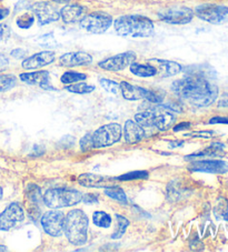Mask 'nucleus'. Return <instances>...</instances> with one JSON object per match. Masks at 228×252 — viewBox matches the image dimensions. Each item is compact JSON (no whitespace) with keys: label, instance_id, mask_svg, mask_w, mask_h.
Here are the masks:
<instances>
[{"label":"nucleus","instance_id":"obj_1","mask_svg":"<svg viewBox=\"0 0 228 252\" xmlns=\"http://www.w3.org/2000/svg\"><path fill=\"white\" fill-rule=\"evenodd\" d=\"M172 89L179 98L198 108L212 105L218 94L217 87L203 73H192L175 81Z\"/></svg>","mask_w":228,"mask_h":252},{"label":"nucleus","instance_id":"obj_2","mask_svg":"<svg viewBox=\"0 0 228 252\" xmlns=\"http://www.w3.org/2000/svg\"><path fill=\"white\" fill-rule=\"evenodd\" d=\"M116 32L122 37L146 38L154 34V23L144 16H122L114 21Z\"/></svg>","mask_w":228,"mask_h":252},{"label":"nucleus","instance_id":"obj_3","mask_svg":"<svg viewBox=\"0 0 228 252\" xmlns=\"http://www.w3.org/2000/svg\"><path fill=\"white\" fill-rule=\"evenodd\" d=\"M88 217L81 209L69 211L64 219V233L74 246H82L88 239Z\"/></svg>","mask_w":228,"mask_h":252},{"label":"nucleus","instance_id":"obj_4","mask_svg":"<svg viewBox=\"0 0 228 252\" xmlns=\"http://www.w3.org/2000/svg\"><path fill=\"white\" fill-rule=\"evenodd\" d=\"M42 200L43 203L50 209H61V208L76 206L81 202L82 193L75 189L54 188L46 191Z\"/></svg>","mask_w":228,"mask_h":252},{"label":"nucleus","instance_id":"obj_5","mask_svg":"<svg viewBox=\"0 0 228 252\" xmlns=\"http://www.w3.org/2000/svg\"><path fill=\"white\" fill-rule=\"evenodd\" d=\"M122 133L121 126L113 123L102 126L95 132H93V145L94 148H105L115 145L120 140Z\"/></svg>","mask_w":228,"mask_h":252},{"label":"nucleus","instance_id":"obj_6","mask_svg":"<svg viewBox=\"0 0 228 252\" xmlns=\"http://www.w3.org/2000/svg\"><path fill=\"white\" fill-rule=\"evenodd\" d=\"M80 27L91 33H104L113 24L112 16L106 12L96 11L82 17L79 21Z\"/></svg>","mask_w":228,"mask_h":252},{"label":"nucleus","instance_id":"obj_7","mask_svg":"<svg viewBox=\"0 0 228 252\" xmlns=\"http://www.w3.org/2000/svg\"><path fill=\"white\" fill-rule=\"evenodd\" d=\"M195 14L199 19L213 25H222L228 21V7L226 6L206 3L197 7Z\"/></svg>","mask_w":228,"mask_h":252},{"label":"nucleus","instance_id":"obj_8","mask_svg":"<svg viewBox=\"0 0 228 252\" xmlns=\"http://www.w3.org/2000/svg\"><path fill=\"white\" fill-rule=\"evenodd\" d=\"M25 219V211L19 202H11L0 214V230L9 231Z\"/></svg>","mask_w":228,"mask_h":252},{"label":"nucleus","instance_id":"obj_9","mask_svg":"<svg viewBox=\"0 0 228 252\" xmlns=\"http://www.w3.org/2000/svg\"><path fill=\"white\" fill-rule=\"evenodd\" d=\"M64 219L65 215L61 211L55 209L47 211L40 220L43 231L51 237H61L64 234Z\"/></svg>","mask_w":228,"mask_h":252},{"label":"nucleus","instance_id":"obj_10","mask_svg":"<svg viewBox=\"0 0 228 252\" xmlns=\"http://www.w3.org/2000/svg\"><path fill=\"white\" fill-rule=\"evenodd\" d=\"M159 17L167 24L186 25L194 18V11L188 7H173L161 11Z\"/></svg>","mask_w":228,"mask_h":252},{"label":"nucleus","instance_id":"obj_11","mask_svg":"<svg viewBox=\"0 0 228 252\" xmlns=\"http://www.w3.org/2000/svg\"><path fill=\"white\" fill-rule=\"evenodd\" d=\"M135 60V53H133V51H127V53H122L103 60V62L98 63V66L107 71H120L130 66Z\"/></svg>","mask_w":228,"mask_h":252},{"label":"nucleus","instance_id":"obj_12","mask_svg":"<svg viewBox=\"0 0 228 252\" xmlns=\"http://www.w3.org/2000/svg\"><path fill=\"white\" fill-rule=\"evenodd\" d=\"M32 9L34 11V14L37 17L39 26H45L48 24L55 23V21L59 20L60 18V12L56 9V7L52 6L49 2H36L32 6Z\"/></svg>","mask_w":228,"mask_h":252},{"label":"nucleus","instance_id":"obj_13","mask_svg":"<svg viewBox=\"0 0 228 252\" xmlns=\"http://www.w3.org/2000/svg\"><path fill=\"white\" fill-rule=\"evenodd\" d=\"M78 184L87 188H109V187L116 186V178L94 175V173H82L77 178Z\"/></svg>","mask_w":228,"mask_h":252},{"label":"nucleus","instance_id":"obj_14","mask_svg":"<svg viewBox=\"0 0 228 252\" xmlns=\"http://www.w3.org/2000/svg\"><path fill=\"white\" fill-rule=\"evenodd\" d=\"M190 171L194 172H207V173H223L228 172V163L223 160H199L194 161L188 167Z\"/></svg>","mask_w":228,"mask_h":252},{"label":"nucleus","instance_id":"obj_15","mask_svg":"<svg viewBox=\"0 0 228 252\" xmlns=\"http://www.w3.org/2000/svg\"><path fill=\"white\" fill-rule=\"evenodd\" d=\"M152 111H154V128L160 130V131L168 130L176 121V117L173 112L163 105L154 107Z\"/></svg>","mask_w":228,"mask_h":252},{"label":"nucleus","instance_id":"obj_16","mask_svg":"<svg viewBox=\"0 0 228 252\" xmlns=\"http://www.w3.org/2000/svg\"><path fill=\"white\" fill-rule=\"evenodd\" d=\"M56 55L54 51H41V53L35 54L30 57L26 58L21 66L24 69H28V70H32V69H39L45 66H48L51 63L55 62Z\"/></svg>","mask_w":228,"mask_h":252},{"label":"nucleus","instance_id":"obj_17","mask_svg":"<svg viewBox=\"0 0 228 252\" xmlns=\"http://www.w3.org/2000/svg\"><path fill=\"white\" fill-rule=\"evenodd\" d=\"M49 72L46 70L34 71V72H25L19 76L20 80L25 84L38 86L45 90H56L54 87L49 84Z\"/></svg>","mask_w":228,"mask_h":252},{"label":"nucleus","instance_id":"obj_18","mask_svg":"<svg viewBox=\"0 0 228 252\" xmlns=\"http://www.w3.org/2000/svg\"><path fill=\"white\" fill-rule=\"evenodd\" d=\"M93 63V57L89 54L84 51H75V53H68L61 56L59 58V64L61 67H78L87 66Z\"/></svg>","mask_w":228,"mask_h":252},{"label":"nucleus","instance_id":"obj_19","mask_svg":"<svg viewBox=\"0 0 228 252\" xmlns=\"http://www.w3.org/2000/svg\"><path fill=\"white\" fill-rule=\"evenodd\" d=\"M148 63L156 68L157 75L160 77H173L182 71V66L178 63L163 59H151Z\"/></svg>","mask_w":228,"mask_h":252},{"label":"nucleus","instance_id":"obj_20","mask_svg":"<svg viewBox=\"0 0 228 252\" xmlns=\"http://www.w3.org/2000/svg\"><path fill=\"white\" fill-rule=\"evenodd\" d=\"M124 138L127 143L134 145L145 138V130L142 126L133 120H127L124 126Z\"/></svg>","mask_w":228,"mask_h":252},{"label":"nucleus","instance_id":"obj_21","mask_svg":"<svg viewBox=\"0 0 228 252\" xmlns=\"http://www.w3.org/2000/svg\"><path fill=\"white\" fill-rule=\"evenodd\" d=\"M85 8L79 5H67L60 10V17L65 24H75L80 21Z\"/></svg>","mask_w":228,"mask_h":252},{"label":"nucleus","instance_id":"obj_22","mask_svg":"<svg viewBox=\"0 0 228 252\" xmlns=\"http://www.w3.org/2000/svg\"><path fill=\"white\" fill-rule=\"evenodd\" d=\"M120 85V90L122 94V97L126 100H130V101H135V100H140L145 99V95H146V90L143 88V87L134 86L128 84L127 81H122Z\"/></svg>","mask_w":228,"mask_h":252},{"label":"nucleus","instance_id":"obj_23","mask_svg":"<svg viewBox=\"0 0 228 252\" xmlns=\"http://www.w3.org/2000/svg\"><path fill=\"white\" fill-rule=\"evenodd\" d=\"M26 197L28 199V209L29 214L32 215L33 212H37L39 214V207L38 202L40 200V188L36 185H29L26 189Z\"/></svg>","mask_w":228,"mask_h":252},{"label":"nucleus","instance_id":"obj_24","mask_svg":"<svg viewBox=\"0 0 228 252\" xmlns=\"http://www.w3.org/2000/svg\"><path fill=\"white\" fill-rule=\"evenodd\" d=\"M129 67H130L131 73H134L135 76L143 77V78L157 76L156 68L149 63H137L134 62Z\"/></svg>","mask_w":228,"mask_h":252},{"label":"nucleus","instance_id":"obj_25","mask_svg":"<svg viewBox=\"0 0 228 252\" xmlns=\"http://www.w3.org/2000/svg\"><path fill=\"white\" fill-rule=\"evenodd\" d=\"M135 119L136 123L142 126L143 128H154V111H152V108L136 114Z\"/></svg>","mask_w":228,"mask_h":252},{"label":"nucleus","instance_id":"obj_26","mask_svg":"<svg viewBox=\"0 0 228 252\" xmlns=\"http://www.w3.org/2000/svg\"><path fill=\"white\" fill-rule=\"evenodd\" d=\"M105 194L111 199L119 201L120 203H127V195L125 193V191L118 186H113L109 187V188H105Z\"/></svg>","mask_w":228,"mask_h":252},{"label":"nucleus","instance_id":"obj_27","mask_svg":"<svg viewBox=\"0 0 228 252\" xmlns=\"http://www.w3.org/2000/svg\"><path fill=\"white\" fill-rule=\"evenodd\" d=\"M93 221L95 225L99 228H109L112 225V217L105 211H96L93 215Z\"/></svg>","mask_w":228,"mask_h":252},{"label":"nucleus","instance_id":"obj_28","mask_svg":"<svg viewBox=\"0 0 228 252\" xmlns=\"http://www.w3.org/2000/svg\"><path fill=\"white\" fill-rule=\"evenodd\" d=\"M86 79H87V75H85V73L76 72V71H67L61 76L60 81L63 82L64 85H72Z\"/></svg>","mask_w":228,"mask_h":252},{"label":"nucleus","instance_id":"obj_29","mask_svg":"<svg viewBox=\"0 0 228 252\" xmlns=\"http://www.w3.org/2000/svg\"><path fill=\"white\" fill-rule=\"evenodd\" d=\"M96 89V87L84 84V82H76L75 85H69L66 87V90L69 91V93L73 94H90Z\"/></svg>","mask_w":228,"mask_h":252},{"label":"nucleus","instance_id":"obj_30","mask_svg":"<svg viewBox=\"0 0 228 252\" xmlns=\"http://www.w3.org/2000/svg\"><path fill=\"white\" fill-rule=\"evenodd\" d=\"M116 220H117V230L113 233L112 238L113 239H120L125 234L127 227L129 225V220L120 215H116Z\"/></svg>","mask_w":228,"mask_h":252},{"label":"nucleus","instance_id":"obj_31","mask_svg":"<svg viewBox=\"0 0 228 252\" xmlns=\"http://www.w3.org/2000/svg\"><path fill=\"white\" fill-rule=\"evenodd\" d=\"M17 85V78L14 75H0V93H5Z\"/></svg>","mask_w":228,"mask_h":252},{"label":"nucleus","instance_id":"obj_32","mask_svg":"<svg viewBox=\"0 0 228 252\" xmlns=\"http://www.w3.org/2000/svg\"><path fill=\"white\" fill-rule=\"evenodd\" d=\"M149 176L148 171L140 170V171H131L128 173H125V175H121L117 177V181H129V180H139V179H147Z\"/></svg>","mask_w":228,"mask_h":252},{"label":"nucleus","instance_id":"obj_33","mask_svg":"<svg viewBox=\"0 0 228 252\" xmlns=\"http://www.w3.org/2000/svg\"><path fill=\"white\" fill-rule=\"evenodd\" d=\"M99 84L105 90H107L108 93H111V94H117L118 91L120 90V85L119 84H117L116 81L105 79V78H102V79L99 80Z\"/></svg>","mask_w":228,"mask_h":252},{"label":"nucleus","instance_id":"obj_34","mask_svg":"<svg viewBox=\"0 0 228 252\" xmlns=\"http://www.w3.org/2000/svg\"><path fill=\"white\" fill-rule=\"evenodd\" d=\"M34 21H35V18H34L33 15L25 14L23 16L18 17V19H17L16 23H17V26H18L19 28L28 29L34 25Z\"/></svg>","mask_w":228,"mask_h":252},{"label":"nucleus","instance_id":"obj_35","mask_svg":"<svg viewBox=\"0 0 228 252\" xmlns=\"http://www.w3.org/2000/svg\"><path fill=\"white\" fill-rule=\"evenodd\" d=\"M80 148L82 151H89L95 149L93 145V132H88L80 139Z\"/></svg>","mask_w":228,"mask_h":252},{"label":"nucleus","instance_id":"obj_36","mask_svg":"<svg viewBox=\"0 0 228 252\" xmlns=\"http://www.w3.org/2000/svg\"><path fill=\"white\" fill-rule=\"evenodd\" d=\"M145 99L152 103H161V101L164 100V94H160L159 93H156V91L147 89Z\"/></svg>","mask_w":228,"mask_h":252},{"label":"nucleus","instance_id":"obj_37","mask_svg":"<svg viewBox=\"0 0 228 252\" xmlns=\"http://www.w3.org/2000/svg\"><path fill=\"white\" fill-rule=\"evenodd\" d=\"M11 30L7 25H0V42L7 41L10 37Z\"/></svg>","mask_w":228,"mask_h":252},{"label":"nucleus","instance_id":"obj_38","mask_svg":"<svg viewBox=\"0 0 228 252\" xmlns=\"http://www.w3.org/2000/svg\"><path fill=\"white\" fill-rule=\"evenodd\" d=\"M85 203H96L98 201V194L95 193H87V194H82V200Z\"/></svg>","mask_w":228,"mask_h":252},{"label":"nucleus","instance_id":"obj_39","mask_svg":"<svg viewBox=\"0 0 228 252\" xmlns=\"http://www.w3.org/2000/svg\"><path fill=\"white\" fill-rule=\"evenodd\" d=\"M28 8H32V5H30V2L28 0H20V1L17 3L16 7H15V11H20L23 9H28Z\"/></svg>","mask_w":228,"mask_h":252},{"label":"nucleus","instance_id":"obj_40","mask_svg":"<svg viewBox=\"0 0 228 252\" xmlns=\"http://www.w3.org/2000/svg\"><path fill=\"white\" fill-rule=\"evenodd\" d=\"M209 125H215V124H224L228 125V117H214V118L208 121Z\"/></svg>","mask_w":228,"mask_h":252},{"label":"nucleus","instance_id":"obj_41","mask_svg":"<svg viewBox=\"0 0 228 252\" xmlns=\"http://www.w3.org/2000/svg\"><path fill=\"white\" fill-rule=\"evenodd\" d=\"M190 128V123H181L175 126L174 131L178 132V131H182V130H187Z\"/></svg>","mask_w":228,"mask_h":252},{"label":"nucleus","instance_id":"obj_42","mask_svg":"<svg viewBox=\"0 0 228 252\" xmlns=\"http://www.w3.org/2000/svg\"><path fill=\"white\" fill-rule=\"evenodd\" d=\"M8 63H9L8 58L3 54H0V71L3 70L8 66Z\"/></svg>","mask_w":228,"mask_h":252},{"label":"nucleus","instance_id":"obj_43","mask_svg":"<svg viewBox=\"0 0 228 252\" xmlns=\"http://www.w3.org/2000/svg\"><path fill=\"white\" fill-rule=\"evenodd\" d=\"M11 56H12V57L17 58V59H21L26 56V51L23 50V49H15V50L11 51Z\"/></svg>","mask_w":228,"mask_h":252},{"label":"nucleus","instance_id":"obj_44","mask_svg":"<svg viewBox=\"0 0 228 252\" xmlns=\"http://www.w3.org/2000/svg\"><path fill=\"white\" fill-rule=\"evenodd\" d=\"M188 136L208 138V137H210V136H213V132H212V131H200V132H197V133H190V134H188Z\"/></svg>","mask_w":228,"mask_h":252},{"label":"nucleus","instance_id":"obj_45","mask_svg":"<svg viewBox=\"0 0 228 252\" xmlns=\"http://www.w3.org/2000/svg\"><path fill=\"white\" fill-rule=\"evenodd\" d=\"M42 154H43V148L38 147V146H35L33 154L30 155V156H34V157H38V156H41Z\"/></svg>","mask_w":228,"mask_h":252},{"label":"nucleus","instance_id":"obj_46","mask_svg":"<svg viewBox=\"0 0 228 252\" xmlns=\"http://www.w3.org/2000/svg\"><path fill=\"white\" fill-rule=\"evenodd\" d=\"M9 15V9L8 8H0V20L5 19Z\"/></svg>","mask_w":228,"mask_h":252},{"label":"nucleus","instance_id":"obj_47","mask_svg":"<svg viewBox=\"0 0 228 252\" xmlns=\"http://www.w3.org/2000/svg\"><path fill=\"white\" fill-rule=\"evenodd\" d=\"M170 148H179L184 145V141L183 140H173L169 142Z\"/></svg>","mask_w":228,"mask_h":252},{"label":"nucleus","instance_id":"obj_48","mask_svg":"<svg viewBox=\"0 0 228 252\" xmlns=\"http://www.w3.org/2000/svg\"><path fill=\"white\" fill-rule=\"evenodd\" d=\"M52 1L58 2V3H67L70 1V0H52Z\"/></svg>","mask_w":228,"mask_h":252},{"label":"nucleus","instance_id":"obj_49","mask_svg":"<svg viewBox=\"0 0 228 252\" xmlns=\"http://www.w3.org/2000/svg\"><path fill=\"white\" fill-rule=\"evenodd\" d=\"M8 249H7V247H5V246H0V252L1 251H7Z\"/></svg>","mask_w":228,"mask_h":252},{"label":"nucleus","instance_id":"obj_50","mask_svg":"<svg viewBox=\"0 0 228 252\" xmlns=\"http://www.w3.org/2000/svg\"><path fill=\"white\" fill-rule=\"evenodd\" d=\"M2 195H3V191H2V188L0 187V200L2 199Z\"/></svg>","mask_w":228,"mask_h":252}]
</instances>
